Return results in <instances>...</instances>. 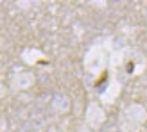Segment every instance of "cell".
Wrapping results in <instances>:
<instances>
[{"label": "cell", "mask_w": 147, "mask_h": 132, "mask_svg": "<svg viewBox=\"0 0 147 132\" xmlns=\"http://www.w3.org/2000/svg\"><path fill=\"white\" fill-rule=\"evenodd\" d=\"M147 120V109L142 104H131L120 113V125L124 132L138 130Z\"/></svg>", "instance_id": "obj_1"}, {"label": "cell", "mask_w": 147, "mask_h": 132, "mask_svg": "<svg viewBox=\"0 0 147 132\" xmlns=\"http://www.w3.org/2000/svg\"><path fill=\"white\" fill-rule=\"evenodd\" d=\"M88 120H90V123L93 127H99L102 120H104V113L100 111V109L97 105H90V111H88Z\"/></svg>", "instance_id": "obj_2"}]
</instances>
